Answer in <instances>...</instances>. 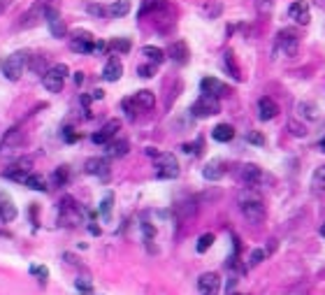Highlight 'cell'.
Wrapping results in <instances>:
<instances>
[{
	"label": "cell",
	"mask_w": 325,
	"mask_h": 295,
	"mask_svg": "<svg viewBox=\"0 0 325 295\" xmlns=\"http://www.w3.org/2000/svg\"><path fill=\"white\" fill-rule=\"evenodd\" d=\"M240 209L242 214H244V219L249 221V223L258 225L265 221L267 216V207H265V200L260 198V193L255 188H244L240 193Z\"/></svg>",
	"instance_id": "6da1fadb"
},
{
	"label": "cell",
	"mask_w": 325,
	"mask_h": 295,
	"mask_svg": "<svg viewBox=\"0 0 325 295\" xmlns=\"http://www.w3.org/2000/svg\"><path fill=\"white\" fill-rule=\"evenodd\" d=\"M84 216H86V209L79 205L77 200H72L70 195H65L60 200V212H58V223L65 225V228H75V225L84 223Z\"/></svg>",
	"instance_id": "7a4b0ae2"
},
{
	"label": "cell",
	"mask_w": 325,
	"mask_h": 295,
	"mask_svg": "<svg viewBox=\"0 0 325 295\" xmlns=\"http://www.w3.org/2000/svg\"><path fill=\"white\" fill-rule=\"evenodd\" d=\"M28 58H30V54L26 49L10 54L5 60H3V63H0V68H3V75H5L10 81H16L21 75H24L26 68H28Z\"/></svg>",
	"instance_id": "3957f363"
},
{
	"label": "cell",
	"mask_w": 325,
	"mask_h": 295,
	"mask_svg": "<svg viewBox=\"0 0 325 295\" xmlns=\"http://www.w3.org/2000/svg\"><path fill=\"white\" fill-rule=\"evenodd\" d=\"M154 167H156V177L158 179H177L179 177V160L175 158V154L170 151H163V154L154 156Z\"/></svg>",
	"instance_id": "277c9868"
},
{
	"label": "cell",
	"mask_w": 325,
	"mask_h": 295,
	"mask_svg": "<svg viewBox=\"0 0 325 295\" xmlns=\"http://www.w3.org/2000/svg\"><path fill=\"white\" fill-rule=\"evenodd\" d=\"M297 49H300V33L295 28H284L276 33V51L293 58L297 56Z\"/></svg>",
	"instance_id": "5b68a950"
},
{
	"label": "cell",
	"mask_w": 325,
	"mask_h": 295,
	"mask_svg": "<svg viewBox=\"0 0 325 295\" xmlns=\"http://www.w3.org/2000/svg\"><path fill=\"white\" fill-rule=\"evenodd\" d=\"M219 112H221L219 98H211V95H205V93L190 105V114H193L195 119H209V116L219 114Z\"/></svg>",
	"instance_id": "8992f818"
},
{
	"label": "cell",
	"mask_w": 325,
	"mask_h": 295,
	"mask_svg": "<svg viewBox=\"0 0 325 295\" xmlns=\"http://www.w3.org/2000/svg\"><path fill=\"white\" fill-rule=\"evenodd\" d=\"M237 179H240L246 188H258V186L267 179V177H265V172L260 170L258 165H253V163H246V165H240V170H237Z\"/></svg>",
	"instance_id": "52a82bcc"
},
{
	"label": "cell",
	"mask_w": 325,
	"mask_h": 295,
	"mask_svg": "<svg viewBox=\"0 0 325 295\" xmlns=\"http://www.w3.org/2000/svg\"><path fill=\"white\" fill-rule=\"evenodd\" d=\"M42 16L47 19V26H49V30H51V35H54V37H65V35H68V28H65L63 19H60L58 7L47 5L45 7V14H42Z\"/></svg>",
	"instance_id": "ba28073f"
},
{
	"label": "cell",
	"mask_w": 325,
	"mask_h": 295,
	"mask_svg": "<svg viewBox=\"0 0 325 295\" xmlns=\"http://www.w3.org/2000/svg\"><path fill=\"white\" fill-rule=\"evenodd\" d=\"M119 130H121V121L119 119H110L100 130H98V133L91 135V142H93V144H107V142H112V137H114Z\"/></svg>",
	"instance_id": "9c48e42d"
},
{
	"label": "cell",
	"mask_w": 325,
	"mask_h": 295,
	"mask_svg": "<svg viewBox=\"0 0 325 295\" xmlns=\"http://www.w3.org/2000/svg\"><path fill=\"white\" fill-rule=\"evenodd\" d=\"M200 91L205 95H211V98H223V95H230L232 93V91L228 89L223 81L216 79V77H205V79L200 81Z\"/></svg>",
	"instance_id": "30bf717a"
},
{
	"label": "cell",
	"mask_w": 325,
	"mask_h": 295,
	"mask_svg": "<svg viewBox=\"0 0 325 295\" xmlns=\"http://www.w3.org/2000/svg\"><path fill=\"white\" fill-rule=\"evenodd\" d=\"M198 290H200V295H219L221 277L216 275V272H205V275H200V279H198Z\"/></svg>",
	"instance_id": "8fae6325"
},
{
	"label": "cell",
	"mask_w": 325,
	"mask_h": 295,
	"mask_svg": "<svg viewBox=\"0 0 325 295\" xmlns=\"http://www.w3.org/2000/svg\"><path fill=\"white\" fill-rule=\"evenodd\" d=\"M288 16L300 26H309V21H311L309 3H307V0H295V3L288 7Z\"/></svg>",
	"instance_id": "7c38bea8"
},
{
	"label": "cell",
	"mask_w": 325,
	"mask_h": 295,
	"mask_svg": "<svg viewBox=\"0 0 325 295\" xmlns=\"http://www.w3.org/2000/svg\"><path fill=\"white\" fill-rule=\"evenodd\" d=\"M72 51H77V54H93V51H95L93 35L86 33V30L75 33V37H72Z\"/></svg>",
	"instance_id": "4fadbf2b"
},
{
	"label": "cell",
	"mask_w": 325,
	"mask_h": 295,
	"mask_svg": "<svg viewBox=\"0 0 325 295\" xmlns=\"http://www.w3.org/2000/svg\"><path fill=\"white\" fill-rule=\"evenodd\" d=\"M47 5H51L49 0H37L35 5L30 7L28 12H26L24 16H21V24H19V28H30L33 24H37V19H40L42 14H45V7Z\"/></svg>",
	"instance_id": "5bb4252c"
},
{
	"label": "cell",
	"mask_w": 325,
	"mask_h": 295,
	"mask_svg": "<svg viewBox=\"0 0 325 295\" xmlns=\"http://www.w3.org/2000/svg\"><path fill=\"white\" fill-rule=\"evenodd\" d=\"M86 172H89V175L100 177L102 181H107V179H110V160H107V158H91V160H86Z\"/></svg>",
	"instance_id": "9a60e30c"
},
{
	"label": "cell",
	"mask_w": 325,
	"mask_h": 295,
	"mask_svg": "<svg viewBox=\"0 0 325 295\" xmlns=\"http://www.w3.org/2000/svg\"><path fill=\"white\" fill-rule=\"evenodd\" d=\"M276 114H279V105H276L272 98L263 95V98L258 100V116H260V121H272Z\"/></svg>",
	"instance_id": "2e32d148"
},
{
	"label": "cell",
	"mask_w": 325,
	"mask_h": 295,
	"mask_svg": "<svg viewBox=\"0 0 325 295\" xmlns=\"http://www.w3.org/2000/svg\"><path fill=\"white\" fill-rule=\"evenodd\" d=\"M133 105H135V110H140V112H149V110H154V105H156V95L151 93V91H137L133 98Z\"/></svg>",
	"instance_id": "e0dca14e"
},
{
	"label": "cell",
	"mask_w": 325,
	"mask_h": 295,
	"mask_svg": "<svg viewBox=\"0 0 325 295\" xmlns=\"http://www.w3.org/2000/svg\"><path fill=\"white\" fill-rule=\"evenodd\" d=\"M167 56H170V58L175 60V63L184 65V63H188L190 51H188V47H186V42L177 40V42H172V45L167 47Z\"/></svg>",
	"instance_id": "ac0fdd59"
},
{
	"label": "cell",
	"mask_w": 325,
	"mask_h": 295,
	"mask_svg": "<svg viewBox=\"0 0 325 295\" xmlns=\"http://www.w3.org/2000/svg\"><path fill=\"white\" fill-rule=\"evenodd\" d=\"M121 75H123V65L116 56H112L110 60L105 63V70H102V79L105 81H119Z\"/></svg>",
	"instance_id": "d6986e66"
},
{
	"label": "cell",
	"mask_w": 325,
	"mask_h": 295,
	"mask_svg": "<svg viewBox=\"0 0 325 295\" xmlns=\"http://www.w3.org/2000/svg\"><path fill=\"white\" fill-rule=\"evenodd\" d=\"M223 175H225V165L221 160H209V163L202 167V177H205L207 181H219Z\"/></svg>",
	"instance_id": "ffe728a7"
},
{
	"label": "cell",
	"mask_w": 325,
	"mask_h": 295,
	"mask_svg": "<svg viewBox=\"0 0 325 295\" xmlns=\"http://www.w3.org/2000/svg\"><path fill=\"white\" fill-rule=\"evenodd\" d=\"M223 70L228 72V75L232 77L235 81H240L242 79V72H240V65H237V58H235V51L232 49H228L223 54Z\"/></svg>",
	"instance_id": "44dd1931"
},
{
	"label": "cell",
	"mask_w": 325,
	"mask_h": 295,
	"mask_svg": "<svg viewBox=\"0 0 325 295\" xmlns=\"http://www.w3.org/2000/svg\"><path fill=\"white\" fill-rule=\"evenodd\" d=\"M0 219L5 221V223H10V221L16 219V205L7 198L5 193H0Z\"/></svg>",
	"instance_id": "7402d4cb"
},
{
	"label": "cell",
	"mask_w": 325,
	"mask_h": 295,
	"mask_svg": "<svg viewBox=\"0 0 325 295\" xmlns=\"http://www.w3.org/2000/svg\"><path fill=\"white\" fill-rule=\"evenodd\" d=\"M311 193L314 195H325V165L316 167L311 175Z\"/></svg>",
	"instance_id": "603a6c76"
},
{
	"label": "cell",
	"mask_w": 325,
	"mask_h": 295,
	"mask_svg": "<svg viewBox=\"0 0 325 295\" xmlns=\"http://www.w3.org/2000/svg\"><path fill=\"white\" fill-rule=\"evenodd\" d=\"M105 151L110 158H121V156H125L130 151V144L128 140H116V142H107L105 144Z\"/></svg>",
	"instance_id": "cb8c5ba5"
},
{
	"label": "cell",
	"mask_w": 325,
	"mask_h": 295,
	"mask_svg": "<svg viewBox=\"0 0 325 295\" xmlns=\"http://www.w3.org/2000/svg\"><path fill=\"white\" fill-rule=\"evenodd\" d=\"M21 142H24V130H21L19 125H12V128L5 133V137H3V142H0V146H3V149H7V146L21 144Z\"/></svg>",
	"instance_id": "d4e9b609"
},
{
	"label": "cell",
	"mask_w": 325,
	"mask_h": 295,
	"mask_svg": "<svg viewBox=\"0 0 325 295\" xmlns=\"http://www.w3.org/2000/svg\"><path fill=\"white\" fill-rule=\"evenodd\" d=\"M28 68H30V72H33V75H40V77H45L47 72H49V68H51V65L47 63V58H45V56H30V58H28Z\"/></svg>",
	"instance_id": "484cf974"
},
{
	"label": "cell",
	"mask_w": 325,
	"mask_h": 295,
	"mask_svg": "<svg viewBox=\"0 0 325 295\" xmlns=\"http://www.w3.org/2000/svg\"><path fill=\"white\" fill-rule=\"evenodd\" d=\"M211 137H214L216 142H230L232 137H235V128H232L230 123H219L211 130Z\"/></svg>",
	"instance_id": "4316f807"
},
{
	"label": "cell",
	"mask_w": 325,
	"mask_h": 295,
	"mask_svg": "<svg viewBox=\"0 0 325 295\" xmlns=\"http://www.w3.org/2000/svg\"><path fill=\"white\" fill-rule=\"evenodd\" d=\"M142 56H146V60L154 63V65H160L163 60H165V51L158 49V47H151V45L142 47Z\"/></svg>",
	"instance_id": "83f0119b"
},
{
	"label": "cell",
	"mask_w": 325,
	"mask_h": 295,
	"mask_svg": "<svg viewBox=\"0 0 325 295\" xmlns=\"http://www.w3.org/2000/svg\"><path fill=\"white\" fill-rule=\"evenodd\" d=\"M68 181H70V170H68V165L56 167L54 175H51V186H54V188H60V186H68Z\"/></svg>",
	"instance_id": "f1b7e54d"
},
{
	"label": "cell",
	"mask_w": 325,
	"mask_h": 295,
	"mask_svg": "<svg viewBox=\"0 0 325 295\" xmlns=\"http://www.w3.org/2000/svg\"><path fill=\"white\" fill-rule=\"evenodd\" d=\"M42 86H45L49 93H60V91H63V79L51 75V72H47V75L42 77Z\"/></svg>",
	"instance_id": "f546056e"
},
{
	"label": "cell",
	"mask_w": 325,
	"mask_h": 295,
	"mask_svg": "<svg viewBox=\"0 0 325 295\" xmlns=\"http://www.w3.org/2000/svg\"><path fill=\"white\" fill-rule=\"evenodd\" d=\"M128 12H130V0H116V3H112V5L107 7V14H110V16H116V19L125 16Z\"/></svg>",
	"instance_id": "4dcf8cb0"
},
{
	"label": "cell",
	"mask_w": 325,
	"mask_h": 295,
	"mask_svg": "<svg viewBox=\"0 0 325 295\" xmlns=\"http://www.w3.org/2000/svg\"><path fill=\"white\" fill-rule=\"evenodd\" d=\"M130 47H133V45H130L128 37H116V40L107 42V49H110V51H116V54H128Z\"/></svg>",
	"instance_id": "1f68e13d"
},
{
	"label": "cell",
	"mask_w": 325,
	"mask_h": 295,
	"mask_svg": "<svg viewBox=\"0 0 325 295\" xmlns=\"http://www.w3.org/2000/svg\"><path fill=\"white\" fill-rule=\"evenodd\" d=\"M26 186H28V188H33V191H40V193H45V191L49 188L42 175H28V179H26Z\"/></svg>",
	"instance_id": "d6a6232c"
},
{
	"label": "cell",
	"mask_w": 325,
	"mask_h": 295,
	"mask_svg": "<svg viewBox=\"0 0 325 295\" xmlns=\"http://www.w3.org/2000/svg\"><path fill=\"white\" fill-rule=\"evenodd\" d=\"M112 207H114V193H107L105 198H102V202H100V216H102L105 221H110Z\"/></svg>",
	"instance_id": "836d02e7"
},
{
	"label": "cell",
	"mask_w": 325,
	"mask_h": 295,
	"mask_svg": "<svg viewBox=\"0 0 325 295\" xmlns=\"http://www.w3.org/2000/svg\"><path fill=\"white\" fill-rule=\"evenodd\" d=\"M33 165H35V158H33V156H21V158H16L14 163H12V167H16V170H21V172H30Z\"/></svg>",
	"instance_id": "e575fe53"
},
{
	"label": "cell",
	"mask_w": 325,
	"mask_h": 295,
	"mask_svg": "<svg viewBox=\"0 0 325 295\" xmlns=\"http://www.w3.org/2000/svg\"><path fill=\"white\" fill-rule=\"evenodd\" d=\"M216 237L211 235V233H205V235H200V240H198V244H195V251L198 254H205V251H209V246L214 244Z\"/></svg>",
	"instance_id": "d590c367"
},
{
	"label": "cell",
	"mask_w": 325,
	"mask_h": 295,
	"mask_svg": "<svg viewBox=\"0 0 325 295\" xmlns=\"http://www.w3.org/2000/svg\"><path fill=\"white\" fill-rule=\"evenodd\" d=\"M163 5V0H142V7H140V16H146V14H154L158 7Z\"/></svg>",
	"instance_id": "8d00e7d4"
},
{
	"label": "cell",
	"mask_w": 325,
	"mask_h": 295,
	"mask_svg": "<svg viewBox=\"0 0 325 295\" xmlns=\"http://www.w3.org/2000/svg\"><path fill=\"white\" fill-rule=\"evenodd\" d=\"M86 12H89L91 16H95V19H105L107 16V7H102L100 3H89V5H86Z\"/></svg>",
	"instance_id": "74e56055"
},
{
	"label": "cell",
	"mask_w": 325,
	"mask_h": 295,
	"mask_svg": "<svg viewBox=\"0 0 325 295\" xmlns=\"http://www.w3.org/2000/svg\"><path fill=\"white\" fill-rule=\"evenodd\" d=\"M5 177L10 181H21V184H26V179H28V172H21V170H16V167H7L5 170Z\"/></svg>",
	"instance_id": "f35d334b"
},
{
	"label": "cell",
	"mask_w": 325,
	"mask_h": 295,
	"mask_svg": "<svg viewBox=\"0 0 325 295\" xmlns=\"http://www.w3.org/2000/svg\"><path fill=\"white\" fill-rule=\"evenodd\" d=\"M221 10H223V7H221V3H214V0H209V3L202 7V12H205L207 19H216V16L221 14Z\"/></svg>",
	"instance_id": "ab89813d"
},
{
	"label": "cell",
	"mask_w": 325,
	"mask_h": 295,
	"mask_svg": "<svg viewBox=\"0 0 325 295\" xmlns=\"http://www.w3.org/2000/svg\"><path fill=\"white\" fill-rule=\"evenodd\" d=\"M177 209H179V216L181 219H188V216L195 214V200H188V202H181V205H177Z\"/></svg>",
	"instance_id": "60d3db41"
},
{
	"label": "cell",
	"mask_w": 325,
	"mask_h": 295,
	"mask_svg": "<svg viewBox=\"0 0 325 295\" xmlns=\"http://www.w3.org/2000/svg\"><path fill=\"white\" fill-rule=\"evenodd\" d=\"M297 110H300V114L307 116V119H318V112H316V107L311 105V102H300Z\"/></svg>",
	"instance_id": "b9f144b4"
},
{
	"label": "cell",
	"mask_w": 325,
	"mask_h": 295,
	"mask_svg": "<svg viewBox=\"0 0 325 295\" xmlns=\"http://www.w3.org/2000/svg\"><path fill=\"white\" fill-rule=\"evenodd\" d=\"M156 70H158V65L146 63V65H140V68H137V75H140L142 79H149V77L156 75Z\"/></svg>",
	"instance_id": "7bdbcfd3"
},
{
	"label": "cell",
	"mask_w": 325,
	"mask_h": 295,
	"mask_svg": "<svg viewBox=\"0 0 325 295\" xmlns=\"http://www.w3.org/2000/svg\"><path fill=\"white\" fill-rule=\"evenodd\" d=\"M75 286L81 295H91V290H93V284H91V279H86V277H79V279L75 281Z\"/></svg>",
	"instance_id": "ee69618b"
},
{
	"label": "cell",
	"mask_w": 325,
	"mask_h": 295,
	"mask_svg": "<svg viewBox=\"0 0 325 295\" xmlns=\"http://www.w3.org/2000/svg\"><path fill=\"white\" fill-rule=\"evenodd\" d=\"M30 275L37 277V279H40L42 284H45V281L49 279V270H47L45 265H30Z\"/></svg>",
	"instance_id": "f6af8a7d"
},
{
	"label": "cell",
	"mask_w": 325,
	"mask_h": 295,
	"mask_svg": "<svg viewBox=\"0 0 325 295\" xmlns=\"http://www.w3.org/2000/svg\"><path fill=\"white\" fill-rule=\"evenodd\" d=\"M265 258H267V251L265 249H253V251H251L249 263H251V265H260Z\"/></svg>",
	"instance_id": "bcb514c9"
},
{
	"label": "cell",
	"mask_w": 325,
	"mask_h": 295,
	"mask_svg": "<svg viewBox=\"0 0 325 295\" xmlns=\"http://www.w3.org/2000/svg\"><path fill=\"white\" fill-rule=\"evenodd\" d=\"M49 72H51V75H56V77H60V79H65V77L70 75V70H68V65H63V63H56V65H51V68H49Z\"/></svg>",
	"instance_id": "7dc6e473"
},
{
	"label": "cell",
	"mask_w": 325,
	"mask_h": 295,
	"mask_svg": "<svg viewBox=\"0 0 325 295\" xmlns=\"http://www.w3.org/2000/svg\"><path fill=\"white\" fill-rule=\"evenodd\" d=\"M288 128H290V133L295 137H305L307 135V128L305 125H300V123H295V121H288Z\"/></svg>",
	"instance_id": "c3c4849f"
},
{
	"label": "cell",
	"mask_w": 325,
	"mask_h": 295,
	"mask_svg": "<svg viewBox=\"0 0 325 295\" xmlns=\"http://www.w3.org/2000/svg\"><path fill=\"white\" fill-rule=\"evenodd\" d=\"M246 140L251 142V144H258V146H265V135H260V133H249V135H246Z\"/></svg>",
	"instance_id": "681fc988"
},
{
	"label": "cell",
	"mask_w": 325,
	"mask_h": 295,
	"mask_svg": "<svg viewBox=\"0 0 325 295\" xmlns=\"http://www.w3.org/2000/svg\"><path fill=\"white\" fill-rule=\"evenodd\" d=\"M142 233H144V240H146V242H151V240L156 237V228H154L151 223H146V221L142 223Z\"/></svg>",
	"instance_id": "f907efd6"
},
{
	"label": "cell",
	"mask_w": 325,
	"mask_h": 295,
	"mask_svg": "<svg viewBox=\"0 0 325 295\" xmlns=\"http://www.w3.org/2000/svg\"><path fill=\"white\" fill-rule=\"evenodd\" d=\"M63 140L68 142V144H72V142L79 140V135H77V133H75L72 128H68V125H65V128H63Z\"/></svg>",
	"instance_id": "816d5d0a"
},
{
	"label": "cell",
	"mask_w": 325,
	"mask_h": 295,
	"mask_svg": "<svg viewBox=\"0 0 325 295\" xmlns=\"http://www.w3.org/2000/svg\"><path fill=\"white\" fill-rule=\"evenodd\" d=\"M91 100H93V98H91L89 93H81L79 102H81V107H84V110H86V119H89V116H91V110H89V107H91Z\"/></svg>",
	"instance_id": "f5cc1de1"
},
{
	"label": "cell",
	"mask_w": 325,
	"mask_h": 295,
	"mask_svg": "<svg viewBox=\"0 0 325 295\" xmlns=\"http://www.w3.org/2000/svg\"><path fill=\"white\" fill-rule=\"evenodd\" d=\"M123 110H125V114H128V119H135V105H133L130 98H125V100H123Z\"/></svg>",
	"instance_id": "db71d44e"
},
{
	"label": "cell",
	"mask_w": 325,
	"mask_h": 295,
	"mask_svg": "<svg viewBox=\"0 0 325 295\" xmlns=\"http://www.w3.org/2000/svg\"><path fill=\"white\" fill-rule=\"evenodd\" d=\"M290 295H309V286H307V284L302 286V284H300V286L295 288V293H290Z\"/></svg>",
	"instance_id": "11a10c76"
},
{
	"label": "cell",
	"mask_w": 325,
	"mask_h": 295,
	"mask_svg": "<svg viewBox=\"0 0 325 295\" xmlns=\"http://www.w3.org/2000/svg\"><path fill=\"white\" fill-rule=\"evenodd\" d=\"M89 233H91V235H95V237H98V235H100V228H98V225H95V223H89Z\"/></svg>",
	"instance_id": "9f6ffc18"
},
{
	"label": "cell",
	"mask_w": 325,
	"mask_h": 295,
	"mask_svg": "<svg viewBox=\"0 0 325 295\" xmlns=\"http://www.w3.org/2000/svg\"><path fill=\"white\" fill-rule=\"evenodd\" d=\"M93 98H95V100H102V98H105V91H102V89H95V91H93Z\"/></svg>",
	"instance_id": "6f0895ef"
},
{
	"label": "cell",
	"mask_w": 325,
	"mask_h": 295,
	"mask_svg": "<svg viewBox=\"0 0 325 295\" xmlns=\"http://www.w3.org/2000/svg\"><path fill=\"white\" fill-rule=\"evenodd\" d=\"M10 3H12V0H0V14H3V12L10 7Z\"/></svg>",
	"instance_id": "680465c9"
},
{
	"label": "cell",
	"mask_w": 325,
	"mask_h": 295,
	"mask_svg": "<svg viewBox=\"0 0 325 295\" xmlns=\"http://www.w3.org/2000/svg\"><path fill=\"white\" fill-rule=\"evenodd\" d=\"M75 81L81 84V81H84V72H75Z\"/></svg>",
	"instance_id": "91938a15"
},
{
	"label": "cell",
	"mask_w": 325,
	"mask_h": 295,
	"mask_svg": "<svg viewBox=\"0 0 325 295\" xmlns=\"http://www.w3.org/2000/svg\"><path fill=\"white\" fill-rule=\"evenodd\" d=\"M318 151H323V154H325V137L318 142Z\"/></svg>",
	"instance_id": "94428289"
},
{
	"label": "cell",
	"mask_w": 325,
	"mask_h": 295,
	"mask_svg": "<svg viewBox=\"0 0 325 295\" xmlns=\"http://www.w3.org/2000/svg\"><path fill=\"white\" fill-rule=\"evenodd\" d=\"M320 237H325V223L320 225Z\"/></svg>",
	"instance_id": "6125c7cd"
},
{
	"label": "cell",
	"mask_w": 325,
	"mask_h": 295,
	"mask_svg": "<svg viewBox=\"0 0 325 295\" xmlns=\"http://www.w3.org/2000/svg\"><path fill=\"white\" fill-rule=\"evenodd\" d=\"M0 151H3V146H0Z\"/></svg>",
	"instance_id": "be15d7a7"
}]
</instances>
